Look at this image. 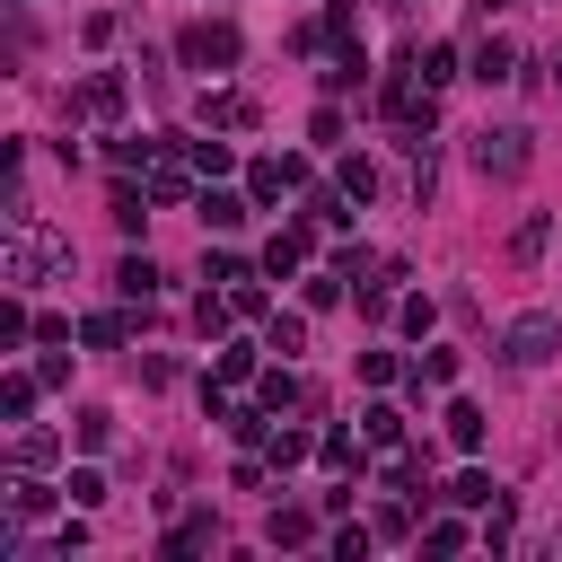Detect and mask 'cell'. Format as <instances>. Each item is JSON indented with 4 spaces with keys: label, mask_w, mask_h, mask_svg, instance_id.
<instances>
[{
    "label": "cell",
    "mask_w": 562,
    "mask_h": 562,
    "mask_svg": "<svg viewBox=\"0 0 562 562\" xmlns=\"http://www.w3.org/2000/svg\"><path fill=\"white\" fill-rule=\"evenodd\" d=\"M53 263H70V237H53L26 202H9V255H0V272H9V290H35Z\"/></svg>",
    "instance_id": "obj_1"
},
{
    "label": "cell",
    "mask_w": 562,
    "mask_h": 562,
    "mask_svg": "<svg viewBox=\"0 0 562 562\" xmlns=\"http://www.w3.org/2000/svg\"><path fill=\"white\" fill-rule=\"evenodd\" d=\"M553 351H562V316H553V307H527V316L509 325V342H501L509 369H544Z\"/></svg>",
    "instance_id": "obj_2"
},
{
    "label": "cell",
    "mask_w": 562,
    "mask_h": 562,
    "mask_svg": "<svg viewBox=\"0 0 562 562\" xmlns=\"http://www.w3.org/2000/svg\"><path fill=\"white\" fill-rule=\"evenodd\" d=\"M465 158H474V176H501V184H509V176H527V132H518V123H501V132L483 123Z\"/></svg>",
    "instance_id": "obj_3"
},
{
    "label": "cell",
    "mask_w": 562,
    "mask_h": 562,
    "mask_svg": "<svg viewBox=\"0 0 562 562\" xmlns=\"http://www.w3.org/2000/svg\"><path fill=\"white\" fill-rule=\"evenodd\" d=\"M237 53H246V44H237L228 18H193V26H184V61H193V70H228Z\"/></svg>",
    "instance_id": "obj_4"
},
{
    "label": "cell",
    "mask_w": 562,
    "mask_h": 562,
    "mask_svg": "<svg viewBox=\"0 0 562 562\" xmlns=\"http://www.w3.org/2000/svg\"><path fill=\"white\" fill-rule=\"evenodd\" d=\"M290 184H307V158H290V149H281V158H255V167H246V193H255V202H281Z\"/></svg>",
    "instance_id": "obj_5"
},
{
    "label": "cell",
    "mask_w": 562,
    "mask_h": 562,
    "mask_svg": "<svg viewBox=\"0 0 562 562\" xmlns=\"http://www.w3.org/2000/svg\"><path fill=\"white\" fill-rule=\"evenodd\" d=\"M193 114H202V123H220V132H246V123H255V97H237V88H202V97H193Z\"/></svg>",
    "instance_id": "obj_6"
},
{
    "label": "cell",
    "mask_w": 562,
    "mask_h": 562,
    "mask_svg": "<svg viewBox=\"0 0 562 562\" xmlns=\"http://www.w3.org/2000/svg\"><path fill=\"white\" fill-rule=\"evenodd\" d=\"M246 202H255V193H228V184H202V193H193L202 228H220V237H228V228H246Z\"/></svg>",
    "instance_id": "obj_7"
},
{
    "label": "cell",
    "mask_w": 562,
    "mask_h": 562,
    "mask_svg": "<svg viewBox=\"0 0 562 562\" xmlns=\"http://www.w3.org/2000/svg\"><path fill=\"white\" fill-rule=\"evenodd\" d=\"M316 457H325V474H351V483L369 474V439H360V430H325Z\"/></svg>",
    "instance_id": "obj_8"
},
{
    "label": "cell",
    "mask_w": 562,
    "mask_h": 562,
    "mask_svg": "<svg viewBox=\"0 0 562 562\" xmlns=\"http://www.w3.org/2000/svg\"><path fill=\"white\" fill-rule=\"evenodd\" d=\"M70 105H79V114H97V123H114V114H123V79H114V70H88Z\"/></svg>",
    "instance_id": "obj_9"
},
{
    "label": "cell",
    "mask_w": 562,
    "mask_h": 562,
    "mask_svg": "<svg viewBox=\"0 0 562 562\" xmlns=\"http://www.w3.org/2000/svg\"><path fill=\"white\" fill-rule=\"evenodd\" d=\"M255 263H263V281H281V272H299V263H307V228H272Z\"/></svg>",
    "instance_id": "obj_10"
},
{
    "label": "cell",
    "mask_w": 562,
    "mask_h": 562,
    "mask_svg": "<svg viewBox=\"0 0 562 562\" xmlns=\"http://www.w3.org/2000/svg\"><path fill=\"white\" fill-rule=\"evenodd\" d=\"M149 202H167V211H176V202H193V167H176V158L158 149V167H149Z\"/></svg>",
    "instance_id": "obj_11"
},
{
    "label": "cell",
    "mask_w": 562,
    "mask_h": 562,
    "mask_svg": "<svg viewBox=\"0 0 562 562\" xmlns=\"http://www.w3.org/2000/svg\"><path fill=\"white\" fill-rule=\"evenodd\" d=\"M448 439H457V448H465V457H474V448H483V439H492V413H483V404H465V395H457V404H448Z\"/></svg>",
    "instance_id": "obj_12"
},
{
    "label": "cell",
    "mask_w": 562,
    "mask_h": 562,
    "mask_svg": "<svg viewBox=\"0 0 562 562\" xmlns=\"http://www.w3.org/2000/svg\"><path fill=\"white\" fill-rule=\"evenodd\" d=\"M184 167H193L202 184H220V176L237 167V149H228V140H184Z\"/></svg>",
    "instance_id": "obj_13"
},
{
    "label": "cell",
    "mask_w": 562,
    "mask_h": 562,
    "mask_svg": "<svg viewBox=\"0 0 562 562\" xmlns=\"http://www.w3.org/2000/svg\"><path fill=\"white\" fill-rule=\"evenodd\" d=\"M422 386H457V351L448 342H422V360H413V395Z\"/></svg>",
    "instance_id": "obj_14"
},
{
    "label": "cell",
    "mask_w": 562,
    "mask_h": 562,
    "mask_svg": "<svg viewBox=\"0 0 562 562\" xmlns=\"http://www.w3.org/2000/svg\"><path fill=\"white\" fill-rule=\"evenodd\" d=\"M307 457H316L307 430H272V439H263V465H272V474H290V465H307Z\"/></svg>",
    "instance_id": "obj_15"
},
{
    "label": "cell",
    "mask_w": 562,
    "mask_h": 562,
    "mask_svg": "<svg viewBox=\"0 0 562 562\" xmlns=\"http://www.w3.org/2000/svg\"><path fill=\"white\" fill-rule=\"evenodd\" d=\"M61 501H70V492H44L35 474H18V483H9V509H18V518H53Z\"/></svg>",
    "instance_id": "obj_16"
},
{
    "label": "cell",
    "mask_w": 562,
    "mask_h": 562,
    "mask_svg": "<svg viewBox=\"0 0 562 562\" xmlns=\"http://www.w3.org/2000/svg\"><path fill=\"white\" fill-rule=\"evenodd\" d=\"M263 544H281V553H290V544H316V518H307V509H272V518H263Z\"/></svg>",
    "instance_id": "obj_17"
},
{
    "label": "cell",
    "mask_w": 562,
    "mask_h": 562,
    "mask_svg": "<svg viewBox=\"0 0 562 562\" xmlns=\"http://www.w3.org/2000/svg\"><path fill=\"white\" fill-rule=\"evenodd\" d=\"M474 79H483V88H501V79H518V53H509L501 35H492V44H474Z\"/></svg>",
    "instance_id": "obj_18"
},
{
    "label": "cell",
    "mask_w": 562,
    "mask_h": 562,
    "mask_svg": "<svg viewBox=\"0 0 562 562\" xmlns=\"http://www.w3.org/2000/svg\"><path fill=\"white\" fill-rule=\"evenodd\" d=\"M114 290L149 307V290H158V263H149V255H123V263H114Z\"/></svg>",
    "instance_id": "obj_19"
},
{
    "label": "cell",
    "mask_w": 562,
    "mask_h": 562,
    "mask_svg": "<svg viewBox=\"0 0 562 562\" xmlns=\"http://www.w3.org/2000/svg\"><path fill=\"white\" fill-rule=\"evenodd\" d=\"M263 342H272L281 360H290V351H307V316H290V307H272V316H263Z\"/></svg>",
    "instance_id": "obj_20"
},
{
    "label": "cell",
    "mask_w": 562,
    "mask_h": 562,
    "mask_svg": "<svg viewBox=\"0 0 562 562\" xmlns=\"http://www.w3.org/2000/svg\"><path fill=\"white\" fill-rule=\"evenodd\" d=\"M255 369H263V360H255V342H220V360H211V378H220V386H246Z\"/></svg>",
    "instance_id": "obj_21"
},
{
    "label": "cell",
    "mask_w": 562,
    "mask_h": 562,
    "mask_svg": "<svg viewBox=\"0 0 562 562\" xmlns=\"http://www.w3.org/2000/svg\"><path fill=\"white\" fill-rule=\"evenodd\" d=\"M35 386H44L35 369H9V378H0V413H9V422H26V413H35Z\"/></svg>",
    "instance_id": "obj_22"
},
{
    "label": "cell",
    "mask_w": 562,
    "mask_h": 562,
    "mask_svg": "<svg viewBox=\"0 0 562 562\" xmlns=\"http://www.w3.org/2000/svg\"><path fill=\"white\" fill-rule=\"evenodd\" d=\"M360 439H369V448H404V413H395V404H369V413H360Z\"/></svg>",
    "instance_id": "obj_23"
},
{
    "label": "cell",
    "mask_w": 562,
    "mask_h": 562,
    "mask_svg": "<svg viewBox=\"0 0 562 562\" xmlns=\"http://www.w3.org/2000/svg\"><path fill=\"white\" fill-rule=\"evenodd\" d=\"M448 501H457V509H492V501H501V483H492L483 465H465V474L448 483Z\"/></svg>",
    "instance_id": "obj_24"
},
{
    "label": "cell",
    "mask_w": 562,
    "mask_h": 562,
    "mask_svg": "<svg viewBox=\"0 0 562 562\" xmlns=\"http://www.w3.org/2000/svg\"><path fill=\"white\" fill-rule=\"evenodd\" d=\"M228 316H237V307H228V290H202V299H193V325H202L211 342H228Z\"/></svg>",
    "instance_id": "obj_25"
},
{
    "label": "cell",
    "mask_w": 562,
    "mask_h": 562,
    "mask_svg": "<svg viewBox=\"0 0 562 562\" xmlns=\"http://www.w3.org/2000/svg\"><path fill=\"white\" fill-rule=\"evenodd\" d=\"M123 334H132V325H123V316H105V307H97V316H79V342H88V351H123Z\"/></svg>",
    "instance_id": "obj_26"
},
{
    "label": "cell",
    "mask_w": 562,
    "mask_h": 562,
    "mask_svg": "<svg viewBox=\"0 0 562 562\" xmlns=\"http://www.w3.org/2000/svg\"><path fill=\"white\" fill-rule=\"evenodd\" d=\"M255 404L290 413V404H299V378H290V369H255Z\"/></svg>",
    "instance_id": "obj_27"
},
{
    "label": "cell",
    "mask_w": 562,
    "mask_h": 562,
    "mask_svg": "<svg viewBox=\"0 0 562 562\" xmlns=\"http://www.w3.org/2000/svg\"><path fill=\"white\" fill-rule=\"evenodd\" d=\"M211 536H220V527H211V509H193V518H176V527H167V553H202Z\"/></svg>",
    "instance_id": "obj_28"
},
{
    "label": "cell",
    "mask_w": 562,
    "mask_h": 562,
    "mask_svg": "<svg viewBox=\"0 0 562 562\" xmlns=\"http://www.w3.org/2000/svg\"><path fill=\"white\" fill-rule=\"evenodd\" d=\"M334 184H342L351 202H378V167H369V158H342V167H334Z\"/></svg>",
    "instance_id": "obj_29"
},
{
    "label": "cell",
    "mask_w": 562,
    "mask_h": 562,
    "mask_svg": "<svg viewBox=\"0 0 562 562\" xmlns=\"http://www.w3.org/2000/svg\"><path fill=\"white\" fill-rule=\"evenodd\" d=\"M395 378H404V360H395V351H360V386H369V395H386Z\"/></svg>",
    "instance_id": "obj_30"
},
{
    "label": "cell",
    "mask_w": 562,
    "mask_h": 562,
    "mask_svg": "<svg viewBox=\"0 0 562 562\" xmlns=\"http://www.w3.org/2000/svg\"><path fill=\"white\" fill-rule=\"evenodd\" d=\"M61 492H70V509H97V501H105V474H97V465H70Z\"/></svg>",
    "instance_id": "obj_31"
},
{
    "label": "cell",
    "mask_w": 562,
    "mask_h": 562,
    "mask_svg": "<svg viewBox=\"0 0 562 562\" xmlns=\"http://www.w3.org/2000/svg\"><path fill=\"white\" fill-rule=\"evenodd\" d=\"M413 70H422V88H448V79H457V44H430Z\"/></svg>",
    "instance_id": "obj_32"
},
{
    "label": "cell",
    "mask_w": 562,
    "mask_h": 562,
    "mask_svg": "<svg viewBox=\"0 0 562 562\" xmlns=\"http://www.w3.org/2000/svg\"><path fill=\"white\" fill-rule=\"evenodd\" d=\"M395 316H404V334H413V342H430V325H439V299H422V290H413Z\"/></svg>",
    "instance_id": "obj_33"
},
{
    "label": "cell",
    "mask_w": 562,
    "mask_h": 562,
    "mask_svg": "<svg viewBox=\"0 0 562 562\" xmlns=\"http://www.w3.org/2000/svg\"><path fill=\"white\" fill-rule=\"evenodd\" d=\"M369 544H378V527H334V536H325V553H334V562H360Z\"/></svg>",
    "instance_id": "obj_34"
},
{
    "label": "cell",
    "mask_w": 562,
    "mask_h": 562,
    "mask_svg": "<svg viewBox=\"0 0 562 562\" xmlns=\"http://www.w3.org/2000/svg\"><path fill=\"white\" fill-rule=\"evenodd\" d=\"M422 544H430V553H465V518H430Z\"/></svg>",
    "instance_id": "obj_35"
},
{
    "label": "cell",
    "mask_w": 562,
    "mask_h": 562,
    "mask_svg": "<svg viewBox=\"0 0 562 562\" xmlns=\"http://www.w3.org/2000/svg\"><path fill=\"white\" fill-rule=\"evenodd\" d=\"M114 220H123V228H140V220H149V184H140V193H132V184H114Z\"/></svg>",
    "instance_id": "obj_36"
},
{
    "label": "cell",
    "mask_w": 562,
    "mask_h": 562,
    "mask_svg": "<svg viewBox=\"0 0 562 562\" xmlns=\"http://www.w3.org/2000/svg\"><path fill=\"white\" fill-rule=\"evenodd\" d=\"M228 307H237V316H255V325H263V316H272V299H263V290H255V281H237V290H228Z\"/></svg>",
    "instance_id": "obj_37"
},
{
    "label": "cell",
    "mask_w": 562,
    "mask_h": 562,
    "mask_svg": "<svg viewBox=\"0 0 562 562\" xmlns=\"http://www.w3.org/2000/svg\"><path fill=\"white\" fill-rule=\"evenodd\" d=\"M105 439H114V413L88 404V413H79V448H105Z\"/></svg>",
    "instance_id": "obj_38"
},
{
    "label": "cell",
    "mask_w": 562,
    "mask_h": 562,
    "mask_svg": "<svg viewBox=\"0 0 562 562\" xmlns=\"http://www.w3.org/2000/svg\"><path fill=\"white\" fill-rule=\"evenodd\" d=\"M18 465H53V430H18Z\"/></svg>",
    "instance_id": "obj_39"
},
{
    "label": "cell",
    "mask_w": 562,
    "mask_h": 562,
    "mask_svg": "<svg viewBox=\"0 0 562 562\" xmlns=\"http://www.w3.org/2000/svg\"><path fill=\"white\" fill-rule=\"evenodd\" d=\"M307 140H325V149H334V140H342V114H334V105H316V114H307Z\"/></svg>",
    "instance_id": "obj_40"
},
{
    "label": "cell",
    "mask_w": 562,
    "mask_h": 562,
    "mask_svg": "<svg viewBox=\"0 0 562 562\" xmlns=\"http://www.w3.org/2000/svg\"><path fill=\"white\" fill-rule=\"evenodd\" d=\"M509 255H518V263H536V255H544V220H527V228L509 237Z\"/></svg>",
    "instance_id": "obj_41"
},
{
    "label": "cell",
    "mask_w": 562,
    "mask_h": 562,
    "mask_svg": "<svg viewBox=\"0 0 562 562\" xmlns=\"http://www.w3.org/2000/svg\"><path fill=\"white\" fill-rule=\"evenodd\" d=\"M553 88H562V53H553Z\"/></svg>",
    "instance_id": "obj_42"
},
{
    "label": "cell",
    "mask_w": 562,
    "mask_h": 562,
    "mask_svg": "<svg viewBox=\"0 0 562 562\" xmlns=\"http://www.w3.org/2000/svg\"><path fill=\"white\" fill-rule=\"evenodd\" d=\"M483 9H509V0H483Z\"/></svg>",
    "instance_id": "obj_43"
}]
</instances>
